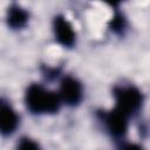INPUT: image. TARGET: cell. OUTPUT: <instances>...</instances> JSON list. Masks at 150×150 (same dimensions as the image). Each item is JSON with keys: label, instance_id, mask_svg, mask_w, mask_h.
<instances>
[{"label": "cell", "instance_id": "1", "mask_svg": "<svg viewBox=\"0 0 150 150\" xmlns=\"http://www.w3.org/2000/svg\"><path fill=\"white\" fill-rule=\"evenodd\" d=\"M26 102L34 112H54L59 109L60 96L43 89L41 86L34 84L27 90Z\"/></svg>", "mask_w": 150, "mask_h": 150}, {"label": "cell", "instance_id": "2", "mask_svg": "<svg viewBox=\"0 0 150 150\" xmlns=\"http://www.w3.org/2000/svg\"><path fill=\"white\" fill-rule=\"evenodd\" d=\"M117 109L125 115L131 114L142 103V95L136 88H122L116 91Z\"/></svg>", "mask_w": 150, "mask_h": 150}, {"label": "cell", "instance_id": "3", "mask_svg": "<svg viewBox=\"0 0 150 150\" xmlns=\"http://www.w3.org/2000/svg\"><path fill=\"white\" fill-rule=\"evenodd\" d=\"M82 96V88L81 84L67 77L62 81L60 88V98L63 100L68 104H76Z\"/></svg>", "mask_w": 150, "mask_h": 150}, {"label": "cell", "instance_id": "4", "mask_svg": "<svg viewBox=\"0 0 150 150\" xmlns=\"http://www.w3.org/2000/svg\"><path fill=\"white\" fill-rule=\"evenodd\" d=\"M54 30L55 36L64 46H71L75 40V33L73 30L71 25L64 19V18H56L54 22Z\"/></svg>", "mask_w": 150, "mask_h": 150}, {"label": "cell", "instance_id": "5", "mask_svg": "<svg viewBox=\"0 0 150 150\" xmlns=\"http://www.w3.org/2000/svg\"><path fill=\"white\" fill-rule=\"evenodd\" d=\"M18 115L7 104L0 103V132L12 134L18 125Z\"/></svg>", "mask_w": 150, "mask_h": 150}, {"label": "cell", "instance_id": "6", "mask_svg": "<svg viewBox=\"0 0 150 150\" xmlns=\"http://www.w3.org/2000/svg\"><path fill=\"white\" fill-rule=\"evenodd\" d=\"M127 117L128 115L116 108L115 110L108 114L105 123L114 135H123L127 130Z\"/></svg>", "mask_w": 150, "mask_h": 150}, {"label": "cell", "instance_id": "7", "mask_svg": "<svg viewBox=\"0 0 150 150\" xmlns=\"http://www.w3.org/2000/svg\"><path fill=\"white\" fill-rule=\"evenodd\" d=\"M27 13L22 8L13 7L8 12V23L14 28L21 27L27 21Z\"/></svg>", "mask_w": 150, "mask_h": 150}, {"label": "cell", "instance_id": "8", "mask_svg": "<svg viewBox=\"0 0 150 150\" xmlns=\"http://www.w3.org/2000/svg\"><path fill=\"white\" fill-rule=\"evenodd\" d=\"M20 148H21V149H36V148H38V144L33 143V142L29 141V139H25V141H22V143L20 144Z\"/></svg>", "mask_w": 150, "mask_h": 150}, {"label": "cell", "instance_id": "9", "mask_svg": "<svg viewBox=\"0 0 150 150\" xmlns=\"http://www.w3.org/2000/svg\"><path fill=\"white\" fill-rule=\"evenodd\" d=\"M107 4H109V5H111V6H117L120 2H122L123 0H104Z\"/></svg>", "mask_w": 150, "mask_h": 150}]
</instances>
